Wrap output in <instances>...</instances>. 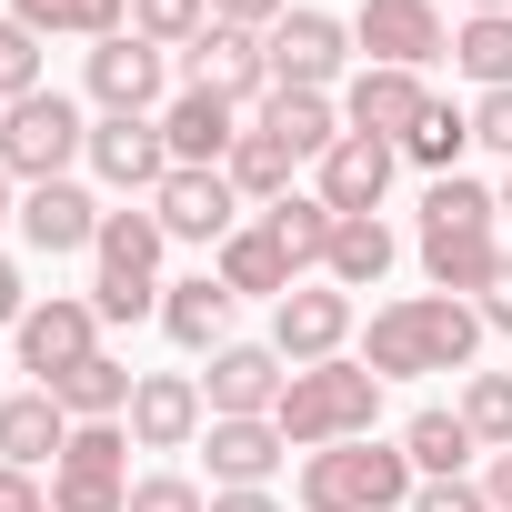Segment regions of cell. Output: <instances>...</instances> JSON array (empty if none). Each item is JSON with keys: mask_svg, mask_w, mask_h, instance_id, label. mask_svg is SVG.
<instances>
[{"mask_svg": "<svg viewBox=\"0 0 512 512\" xmlns=\"http://www.w3.org/2000/svg\"><path fill=\"white\" fill-rule=\"evenodd\" d=\"M482 352V302H452V292H412V302H382L372 332H362V362L382 382H412V372H472Z\"/></svg>", "mask_w": 512, "mask_h": 512, "instance_id": "obj_1", "label": "cell"}, {"mask_svg": "<svg viewBox=\"0 0 512 512\" xmlns=\"http://www.w3.org/2000/svg\"><path fill=\"white\" fill-rule=\"evenodd\" d=\"M422 272H432V292H452V302H472V292H492V272H502V201L482 191V181H432L422 191Z\"/></svg>", "mask_w": 512, "mask_h": 512, "instance_id": "obj_2", "label": "cell"}, {"mask_svg": "<svg viewBox=\"0 0 512 512\" xmlns=\"http://www.w3.org/2000/svg\"><path fill=\"white\" fill-rule=\"evenodd\" d=\"M282 442L292 452H332V442H372V422H382V372L372 362H302L292 382H282Z\"/></svg>", "mask_w": 512, "mask_h": 512, "instance_id": "obj_3", "label": "cell"}, {"mask_svg": "<svg viewBox=\"0 0 512 512\" xmlns=\"http://www.w3.org/2000/svg\"><path fill=\"white\" fill-rule=\"evenodd\" d=\"M422 472L402 442H332L302 452V512H412Z\"/></svg>", "mask_w": 512, "mask_h": 512, "instance_id": "obj_4", "label": "cell"}, {"mask_svg": "<svg viewBox=\"0 0 512 512\" xmlns=\"http://www.w3.org/2000/svg\"><path fill=\"white\" fill-rule=\"evenodd\" d=\"M71 161H91V111L71 91H31V101L0 111V171L21 191L31 181H71Z\"/></svg>", "mask_w": 512, "mask_h": 512, "instance_id": "obj_5", "label": "cell"}, {"mask_svg": "<svg viewBox=\"0 0 512 512\" xmlns=\"http://www.w3.org/2000/svg\"><path fill=\"white\" fill-rule=\"evenodd\" d=\"M131 422H71V452L51 462V512H131Z\"/></svg>", "mask_w": 512, "mask_h": 512, "instance_id": "obj_6", "label": "cell"}, {"mask_svg": "<svg viewBox=\"0 0 512 512\" xmlns=\"http://www.w3.org/2000/svg\"><path fill=\"white\" fill-rule=\"evenodd\" d=\"M181 91H211V101H231V111H262L272 101V51H262V31H231V21H211L191 51H181Z\"/></svg>", "mask_w": 512, "mask_h": 512, "instance_id": "obj_7", "label": "cell"}, {"mask_svg": "<svg viewBox=\"0 0 512 512\" xmlns=\"http://www.w3.org/2000/svg\"><path fill=\"white\" fill-rule=\"evenodd\" d=\"M262 51H272V91H332L342 61H352V21H332V11H282V21L262 31Z\"/></svg>", "mask_w": 512, "mask_h": 512, "instance_id": "obj_8", "label": "cell"}, {"mask_svg": "<svg viewBox=\"0 0 512 512\" xmlns=\"http://www.w3.org/2000/svg\"><path fill=\"white\" fill-rule=\"evenodd\" d=\"M342 342H352V292L342 282H292L282 302H272V352L302 372V362H342Z\"/></svg>", "mask_w": 512, "mask_h": 512, "instance_id": "obj_9", "label": "cell"}, {"mask_svg": "<svg viewBox=\"0 0 512 512\" xmlns=\"http://www.w3.org/2000/svg\"><path fill=\"white\" fill-rule=\"evenodd\" d=\"M91 352H101V312H91L81 292H51V302L21 312V372H31L41 392H51L61 372H81Z\"/></svg>", "mask_w": 512, "mask_h": 512, "instance_id": "obj_10", "label": "cell"}, {"mask_svg": "<svg viewBox=\"0 0 512 512\" xmlns=\"http://www.w3.org/2000/svg\"><path fill=\"white\" fill-rule=\"evenodd\" d=\"M282 382H292V362L272 342H221L201 372V402H211V422H262V412H282Z\"/></svg>", "mask_w": 512, "mask_h": 512, "instance_id": "obj_11", "label": "cell"}, {"mask_svg": "<svg viewBox=\"0 0 512 512\" xmlns=\"http://www.w3.org/2000/svg\"><path fill=\"white\" fill-rule=\"evenodd\" d=\"M352 51L382 61V71H422V61L452 51V31H442L432 0H362V11H352Z\"/></svg>", "mask_w": 512, "mask_h": 512, "instance_id": "obj_12", "label": "cell"}, {"mask_svg": "<svg viewBox=\"0 0 512 512\" xmlns=\"http://www.w3.org/2000/svg\"><path fill=\"white\" fill-rule=\"evenodd\" d=\"M161 91H171V51H151L141 31H121V41H91V101H101V111L161 121Z\"/></svg>", "mask_w": 512, "mask_h": 512, "instance_id": "obj_13", "label": "cell"}, {"mask_svg": "<svg viewBox=\"0 0 512 512\" xmlns=\"http://www.w3.org/2000/svg\"><path fill=\"white\" fill-rule=\"evenodd\" d=\"M432 111V91H422V71H382V61H362L352 81H342V131H362V141H412V121Z\"/></svg>", "mask_w": 512, "mask_h": 512, "instance_id": "obj_14", "label": "cell"}, {"mask_svg": "<svg viewBox=\"0 0 512 512\" xmlns=\"http://www.w3.org/2000/svg\"><path fill=\"white\" fill-rule=\"evenodd\" d=\"M91 171H101L121 201H151V191L171 181V141H161V121L101 111V121H91Z\"/></svg>", "mask_w": 512, "mask_h": 512, "instance_id": "obj_15", "label": "cell"}, {"mask_svg": "<svg viewBox=\"0 0 512 512\" xmlns=\"http://www.w3.org/2000/svg\"><path fill=\"white\" fill-rule=\"evenodd\" d=\"M151 221H161L171 241L221 251V241L241 231V191H231V171H171V181L151 191Z\"/></svg>", "mask_w": 512, "mask_h": 512, "instance_id": "obj_16", "label": "cell"}, {"mask_svg": "<svg viewBox=\"0 0 512 512\" xmlns=\"http://www.w3.org/2000/svg\"><path fill=\"white\" fill-rule=\"evenodd\" d=\"M392 171H402V151H392V141H362V131H342V141L312 161V191H322L342 221H362V211H382Z\"/></svg>", "mask_w": 512, "mask_h": 512, "instance_id": "obj_17", "label": "cell"}, {"mask_svg": "<svg viewBox=\"0 0 512 512\" xmlns=\"http://www.w3.org/2000/svg\"><path fill=\"white\" fill-rule=\"evenodd\" d=\"M201 432H211L201 382H191V372H141V392H131V442H141V452H191Z\"/></svg>", "mask_w": 512, "mask_h": 512, "instance_id": "obj_18", "label": "cell"}, {"mask_svg": "<svg viewBox=\"0 0 512 512\" xmlns=\"http://www.w3.org/2000/svg\"><path fill=\"white\" fill-rule=\"evenodd\" d=\"M241 131H251V121H241L231 101H211V91H171V101H161V141H171V171H221Z\"/></svg>", "mask_w": 512, "mask_h": 512, "instance_id": "obj_19", "label": "cell"}, {"mask_svg": "<svg viewBox=\"0 0 512 512\" xmlns=\"http://www.w3.org/2000/svg\"><path fill=\"white\" fill-rule=\"evenodd\" d=\"M21 241L51 251V262H61V251H91V241H101V201H91L81 181H31V191H21Z\"/></svg>", "mask_w": 512, "mask_h": 512, "instance_id": "obj_20", "label": "cell"}, {"mask_svg": "<svg viewBox=\"0 0 512 512\" xmlns=\"http://www.w3.org/2000/svg\"><path fill=\"white\" fill-rule=\"evenodd\" d=\"M201 452H211V482L221 492H272V472H282V422L262 412V422H211L201 432Z\"/></svg>", "mask_w": 512, "mask_h": 512, "instance_id": "obj_21", "label": "cell"}, {"mask_svg": "<svg viewBox=\"0 0 512 512\" xmlns=\"http://www.w3.org/2000/svg\"><path fill=\"white\" fill-rule=\"evenodd\" d=\"M71 452V412H61V392H0V462L11 472H41V462H61Z\"/></svg>", "mask_w": 512, "mask_h": 512, "instance_id": "obj_22", "label": "cell"}, {"mask_svg": "<svg viewBox=\"0 0 512 512\" xmlns=\"http://www.w3.org/2000/svg\"><path fill=\"white\" fill-rule=\"evenodd\" d=\"M211 272H221V292H231V302H282V292L302 282V272H292V251H282L262 221H241V231L211 251Z\"/></svg>", "mask_w": 512, "mask_h": 512, "instance_id": "obj_23", "label": "cell"}, {"mask_svg": "<svg viewBox=\"0 0 512 512\" xmlns=\"http://www.w3.org/2000/svg\"><path fill=\"white\" fill-rule=\"evenodd\" d=\"M161 332H171L181 352H221V342H231V292H221V272L161 282Z\"/></svg>", "mask_w": 512, "mask_h": 512, "instance_id": "obj_24", "label": "cell"}, {"mask_svg": "<svg viewBox=\"0 0 512 512\" xmlns=\"http://www.w3.org/2000/svg\"><path fill=\"white\" fill-rule=\"evenodd\" d=\"M402 262V241H392V221L382 211H362V221H332V251H322V282H342V292H382V272Z\"/></svg>", "mask_w": 512, "mask_h": 512, "instance_id": "obj_25", "label": "cell"}, {"mask_svg": "<svg viewBox=\"0 0 512 512\" xmlns=\"http://www.w3.org/2000/svg\"><path fill=\"white\" fill-rule=\"evenodd\" d=\"M251 131H272L282 151H302V161H322V151L342 141V101H332V91H272L262 111H251Z\"/></svg>", "mask_w": 512, "mask_h": 512, "instance_id": "obj_26", "label": "cell"}, {"mask_svg": "<svg viewBox=\"0 0 512 512\" xmlns=\"http://www.w3.org/2000/svg\"><path fill=\"white\" fill-rule=\"evenodd\" d=\"M161 221L151 211H101V241H91V262H101V282H161Z\"/></svg>", "mask_w": 512, "mask_h": 512, "instance_id": "obj_27", "label": "cell"}, {"mask_svg": "<svg viewBox=\"0 0 512 512\" xmlns=\"http://www.w3.org/2000/svg\"><path fill=\"white\" fill-rule=\"evenodd\" d=\"M51 392H61V412H71V422H131L141 372H131V362H111V352H91V362H81V372H61Z\"/></svg>", "mask_w": 512, "mask_h": 512, "instance_id": "obj_28", "label": "cell"}, {"mask_svg": "<svg viewBox=\"0 0 512 512\" xmlns=\"http://www.w3.org/2000/svg\"><path fill=\"white\" fill-rule=\"evenodd\" d=\"M11 21L21 31H61V41H121L131 31V0H11Z\"/></svg>", "mask_w": 512, "mask_h": 512, "instance_id": "obj_29", "label": "cell"}, {"mask_svg": "<svg viewBox=\"0 0 512 512\" xmlns=\"http://www.w3.org/2000/svg\"><path fill=\"white\" fill-rule=\"evenodd\" d=\"M402 452H412V472H422V482H452V472H472V452H482V442H472V422H462V412H442V402H432V412H412V422H402Z\"/></svg>", "mask_w": 512, "mask_h": 512, "instance_id": "obj_30", "label": "cell"}, {"mask_svg": "<svg viewBox=\"0 0 512 512\" xmlns=\"http://www.w3.org/2000/svg\"><path fill=\"white\" fill-rule=\"evenodd\" d=\"M452 71L472 91H512V11H472L452 31Z\"/></svg>", "mask_w": 512, "mask_h": 512, "instance_id": "obj_31", "label": "cell"}, {"mask_svg": "<svg viewBox=\"0 0 512 512\" xmlns=\"http://www.w3.org/2000/svg\"><path fill=\"white\" fill-rule=\"evenodd\" d=\"M221 171H231V191H241V201H262V211H272V201H292V171H302V151H282L272 131H241Z\"/></svg>", "mask_w": 512, "mask_h": 512, "instance_id": "obj_32", "label": "cell"}, {"mask_svg": "<svg viewBox=\"0 0 512 512\" xmlns=\"http://www.w3.org/2000/svg\"><path fill=\"white\" fill-rule=\"evenodd\" d=\"M332 221H342V211H332L322 191H292V201H272V211H262V231L292 251V272H322V251H332Z\"/></svg>", "mask_w": 512, "mask_h": 512, "instance_id": "obj_33", "label": "cell"}, {"mask_svg": "<svg viewBox=\"0 0 512 512\" xmlns=\"http://www.w3.org/2000/svg\"><path fill=\"white\" fill-rule=\"evenodd\" d=\"M462 151H472V111H452V101H432V111L412 121V141H402V161H412V171H432V181H452V171H462Z\"/></svg>", "mask_w": 512, "mask_h": 512, "instance_id": "obj_34", "label": "cell"}, {"mask_svg": "<svg viewBox=\"0 0 512 512\" xmlns=\"http://www.w3.org/2000/svg\"><path fill=\"white\" fill-rule=\"evenodd\" d=\"M452 412L472 422V442H482V452H512V372H472Z\"/></svg>", "mask_w": 512, "mask_h": 512, "instance_id": "obj_35", "label": "cell"}, {"mask_svg": "<svg viewBox=\"0 0 512 512\" xmlns=\"http://www.w3.org/2000/svg\"><path fill=\"white\" fill-rule=\"evenodd\" d=\"M131 31H141L151 51H191V41L211 31V0H131Z\"/></svg>", "mask_w": 512, "mask_h": 512, "instance_id": "obj_36", "label": "cell"}, {"mask_svg": "<svg viewBox=\"0 0 512 512\" xmlns=\"http://www.w3.org/2000/svg\"><path fill=\"white\" fill-rule=\"evenodd\" d=\"M31 91H51V81H41V31L0 21V111H11V101H31Z\"/></svg>", "mask_w": 512, "mask_h": 512, "instance_id": "obj_37", "label": "cell"}, {"mask_svg": "<svg viewBox=\"0 0 512 512\" xmlns=\"http://www.w3.org/2000/svg\"><path fill=\"white\" fill-rule=\"evenodd\" d=\"M131 512H211V492L191 472H141L131 482Z\"/></svg>", "mask_w": 512, "mask_h": 512, "instance_id": "obj_38", "label": "cell"}, {"mask_svg": "<svg viewBox=\"0 0 512 512\" xmlns=\"http://www.w3.org/2000/svg\"><path fill=\"white\" fill-rule=\"evenodd\" d=\"M101 322H161V282H91Z\"/></svg>", "mask_w": 512, "mask_h": 512, "instance_id": "obj_39", "label": "cell"}, {"mask_svg": "<svg viewBox=\"0 0 512 512\" xmlns=\"http://www.w3.org/2000/svg\"><path fill=\"white\" fill-rule=\"evenodd\" d=\"M412 512H492V492H482L472 472H452V482H422V492H412Z\"/></svg>", "mask_w": 512, "mask_h": 512, "instance_id": "obj_40", "label": "cell"}, {"mask_svg": "<svg viewBox=\"0 0 512 512\" xmlns=\"http://www.w3.org/2000/svg\"><path fill=\"white\" fill-rule=\"evenodd\" d=\"M472 141L512 161V91H482V101H472Z\"/></svg>", "mask_w": 512, "mask_h": 512, "instance_id": "obj_41", "label": "cell"}, {"mask_svg": "<svg viewBox=\"0 0 512 512\" xmlns=\"http://www.w3.org/2000/svg\"><path fill=\"white\" fill-rule=\"evenodd\" d=\"M292 11V0H211V21H231V31H272Z\"/></svg>", "mask_w": 512, "mask_h": 512, "instance_id": "obj_42", "label": "cell"}, {"mask_svg": "<svg viewBox=\"0 0 512 512\" xmlns=\"http://www.w3.org/2000/svg\"><path fill=\"white\" fill-rule=\"evenodd\" d=\"M0 512H51L41 472H11V462H0Z\"/></svg>", "mask_w": 512, "mask_h": 512, "instance_id": "obj_43", "label": "cell"}, {"mask_svg": "<svg viewBox=\"0 0 512 512\" xmlns=\"http://www.w3.org/2000/svg\"><path fill=\"white\" fill-rule=\"evenodd\" d=\"M482 332H512V251H502V272H492V292H482Z\"/></svg>", "mask_w": 512, "mask_h": 512, "instance_id": "obj_44", "label": "cell"}, {"mask_svg": "<svg viewBox=\"0 0 512 512\" xmlns=\"http://www.w3.org/2000/svg\"><path fill=\"white\" fill-rule=\"evenodd\" d=\"M21 312H31V282H21V262H0V332H21Z\"/></svg>", "mask_w": 512, "mask_h": 512, "instance_id": "obj_45", "label": "cell"}, {"mask_svg": "<svg viewBox=\"0 0 512 512\" xmlns=\"http://www.w3.org/2000/svg\"><path fill=\"white\" fill-rule=\"evenodd\" d=\"M482 492H492V512H512V452H492V462H482Z\"/></svg>", "mask_w": 512, "mask_h": 512, "instance_id": "obj_46", "label": "cell"}, {"mask_svg": "<svg viewBox=\"0 0 512 512\" xmlns=\"http://www.w3.org/2000/svg\"><path fill=\"white\" fill-rule=\"evenodd\" d=\"M211 512H282L272 492H211Z\"/></svg>", "mask_w": 512, "mask_h": 512, "instance_id": "obj_47", "label": "cell"}, {"mask_svg": "<svg viewBox=\"0 0 512 512\" xmlns=\"http://www.w3.org/2000/svg\"><path fill=\"white\" fill-rule=\"evenodd\" d=\"M0 221H21V181L11 171H0Z\"/></svg>", "mask_w": 512, "mask_h": 512, "instance_id": "obj_48", "label": "cell"}, {"mask_svg": "<svg viewBox=\"0 0 512 512\" xmlns=\"http://www.w3.org/2000/svg\"><path fill=\"white\" fill-rule=\"evenodd\" d=\"M492 201H502V221H512V171H502V191H492Z\"/></svg>", "mask_w": 512, "mask_h": 512, "instance_id": "obj_49", "label": "cell"}, {"mask_svg": "<svg viewBox=\"0 0 512 512\" xmlns=\"http://www.w3.org/2000/svg\"><path fill=\"white\" fill-rule=\"evenodd\" d=\"M472 11H512V0H472Z\"/></svg>", "mask_w": 512, "mask_h": 512, "instance_id": "obj_50", "label": "cell"}]
</instances>
